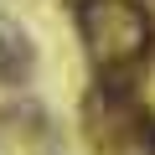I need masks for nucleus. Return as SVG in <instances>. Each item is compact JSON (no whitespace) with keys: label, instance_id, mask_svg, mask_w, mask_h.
Listing matches in <instances>:
<instances>
[{"label":"nucleus","instance_id":"f257e3e1","mask_svg":"<svg viewBox=\"0 0 155 155\" xmlns=\"http://www.w3.org/2000/svg\"><path fill=\"white\" fill-rule=\"evenodd\" d=\"M78 26L93 62L104 67V93L129 98V72L155 47V21L145 16V5L140 0H78Z\"/></svg>","mask_w":155,"mask_h":155},{"label":"nucleus","instance_id":"f03ea898","mask_svg":"<svg viewBox=\"0 0 155 155\" xmlns=\"http://www.w3.org/2000/svg\"><path fill=\"white\" fill-rule=\"evenodd\" d=\"M109 109H114V155H155V129L134 109V98H109Z\"/></svg>","mask_w":155,"mask_h":155},{"label":"nucleus","instance_id":"7ed1b4c3","mask_svg":"<svg viewBox=\"0 0 155 155\" xmlns=\"http://www.w3.org/2000/svg\"><path fill=\"white\" fill-rule=\"evenodd\" d=\"M31 72V47L21 41V31H0V83H26Z\"/></svg>","mask_w":155,"mask_h":155}]
</instances>
